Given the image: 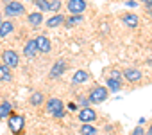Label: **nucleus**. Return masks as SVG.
Segmentation results:
<instances>
[{
    "label": "nucleus",
    "mask_w": 152,
    "mask_h": 135,
    "mask_svg": "<svg viewBox=\"0 0 152 135\" xmlns=\"http://www.w3.org/2000/svg\"><path fill=\"white\" fill-rule=\"evenodd\" d=\"M7 126H9V130H11L15 135H22V133H23V128H25V119H23V115L13 112V113L7 117Z\"/></svg>",
    "instance_id": "1"
},
{
    "label": "nucleus",
    "mask_w": 152,
    "mask_h": 135,
    "mask_svg": "<svg viewBox=\"0 0 152 135\" xmlns=\"http://www.w3.org/2000/svg\"><path fill=\"white\" fill-rule=\"evenodd\" d=\"M47 112H48L50 115L57 117V119L64 117V108H63V101H61V99H57V97H50V99L47 101Z\"/></svg>",
    "instance_id": "2"
},
{
    "label": "nucleus",
    "mask_w": 152,
    "mask_h": 135,
    "mask_svg": "<svg viewBox=\"0 0 152 135\" xmlns=\"http://www.w3.org/2000/svg\"><path fill=\"white\" fill-rule=\"evenodd\" d=\"M107 88L106 87H95L91 92H90V96H88V99H90V103H93V105H100V103H104L106 99H107Z\"/></svg>",
    "instance_id": "3"
},
{
    "label": "nucleus",
    "mask_w": 152,
    "mask_h": 135,
    "mask_svg": "<svg viewBox=\"0 0 152 135\" xmlns=\"http://www.w3.org/2000/svg\"><path fill=\"white\" fill-rule=\"evenodd\" d=\"M4 15H7V16H22V15H25V7H23V4L16 2V0H13V2L6 4Z\"/></svg>",
    "instance_id": "4"
},
{
    "label": "nucleus",
    "mask_w": 152,
    "mask_h": 135,
    "mask_svg": "<svg viewBox=\"0 0 152 135\" xmlns=\"http://www.w3.org/2000/svg\"><path fill=\"white\" fill-rule=\"evenodd\" d=\"M2 61L9 67V69H15V67H18L20 63V58H18V52L13 50V49H7L2 52Z\"/></svg>",
    "instance_id": "5"
},
{
    "label": "nucleus",
    "mask_w": 152,
    "mask_h": 135,
    "mask_svg": "<svg viewBox=\"0 0 152 135\" xmlns=\"http://www.w3.org/2000/svg\"><path fill=\"white\" fill-rule=\"evenodd\" d=\"M86 6H88L86 0H68V4H66L68 11L72 15H83L84 9H86Z\"/></svg>",
    "instance_id": "6"
},
{
    "label": "nucleus",
    "mask_w": 152,
    "mask_h": 135,
    "mask_svg": "<svg viewBox=\"0 0 152 135\" xmlns=\"http://www.w3.org/2000/svg\"><path fill=\"white\" fill-rule=\"evenodd\" d=\"M66 72V61L64 59H57L54 65H52V69H50V78L54 79V78H59V76H63Z\"/></svg>",
    "instance_id": "7"
},
{
    "label": "nucleus",
    "mask_w": 152,
    "mask_h": 135,
    "mask_svg": "<svg viewBox=\"0 0 152 135\" xmlns=\"http://www.w3.org/2000/svg\"><path fill=\"white\" fill-rule=\"evenodd\" d=\"M77 117H79L81 122H93V121L97 119V112H95L93 108L86 106V108H81V112H79Z\"/></svg>",
    "instance_id": "8"
},
{
    "label": "nucleus",
    "mask_w": 152,
    "mask_h": 135,
    "mask_svg": "<svg viewBox=\"0 0 152 135\" xmlns=\"http://www.w3.org/2000/svg\"><path fill=\"white\" fill-rule=\"evenodd\" d=\"M38 52H39V49H38V42H36V38L25 42V45H23V56H25V58H34Z\"/></svg>",
    "instance_id": "9"
},
{
    "label": "nucleus",
    "mask_w": 152,
    "mask_h": 135,
    "mask_svg": "<svg viewBox=\"0 0 152 135\" xmlns=\"http://www.w3.org/2000/svg\"><path fill=\"white\" fill-rule=\"evenodd\" d=\"M122 22H124L129 29H136V27H138V24H140L138 15H132V13H125V15L122 16Z\"/></svg>",
    "instance_id": "10"
},
{
    "label": "nucleus",
    "mask_w": 152,
    "mask_h": 135,
    "mask_svg": "<svg viewBox=\"0 0 152 135\" xmlns=\"http://www.w3.org/2000/svg\"><path fill=\"white\" fill-rule=\"evenodd\" d=\"M124 78L127 81H131V83H138L141 79V72L138 69H125L124 70Z\"/></svg>",
    "instance_id": "11"
},
{
    "label": "nucleus",
    "mask_w": 152,
    "mask_h": 135,
    "mask_svg": "<svg viewBox=\"0 0 152 135\" xmlns=\"http://www.w3.org/2000/svg\"><path fill=\"white\" fill-rule=\"evenodd\" d=\"M36 42H38V49H39V52H43V54L50 52L52 45H50V40H48L47 36H38V38H36Z\"/></svg>",
    "instance_id": "12"
},
{
    "label": "nucleus",
    "mask_w": 152,
    "mask_h": 135,
    "mask_svg": "<svg viewBox=\"0 0 152 135\" xmlns=\"http://www.w3.org/2000/svg\"><path fill=\"white\" fill-rule=\"evenodd\" d=\"M88 79H90V74H88L86 70H83V69H81V70H77V72L73 74L72 83H73V85H79V83H86Z\"/></svg>",
    "instance_id": "13"
},
{
    "label": "nucleus",
    "mask_w": 152,
    "mask_h": 135,
    "mask_svg": "<svg viewBox=\"0 0 152 135\" xmlns=\"http://www.w3.org/2000/svg\"><path fill=\"white\" fill-rule=\"evenodd\" d=\"M63 24H64V16H63V15H57V13H56L52 18L47 20V27H48V29H56V27H59V25H63Z\"/></svg>",
    "instance_id": "14"
},
{
    "label": "nucleus",
    "mask_w": 152,
    "mask_h": 135,
    "mask_svg": "<svg viewBox=\"0 0 152 135\" xmlns=\"http://www.w3.org/2000/svg\"><path fill=\"white\" fill-rule=\"evenodd\" d=\"M29 24L32 25V27H39L41 24H43V15H41V11H36V13H29Z\"/></svg>",
    "instance_id": "15"
},
{
    "label": "nucleus",
    "mask_w": 152,
    "mask_h": 135,
    "mask_svg": "<svg viewBox=\"0 0 152 135\" xmlns=\"http://www.w3.org/2000/svg\"><path fill=\"white\" fill-rule=\"evenodd\" d=\"M13 113V106L9 101H2L0 103V119H7Z\"/></svg>",
    "instance_id": "16"
},
{
    "label": "nucleus",
    "mask_w": 152,
    "mask_h": 135,
    "mask_svg": "<svg viewBox=\"0 0 152 135\" xmlns=\"http://www.w3.org/2000/svg\"><path fill=\"white\" fill-rule=\"evenodd\" d=\"M11 79H13L11 69H9L6 63H2V65H0V81H11Z\"/></svg>",
    "instance_id": "17"
},
{
    "label": "nucleus",
    "mask_w": 152,
    "mask_h": 135,
    "mask_svg": "<svg viewBox=\"0 0 152 135\" xmlns=\"http://www.w3.org/2000/svg\"><path fill=\"white\" fill-rule=\"evenodd\" d=\"M81 22H83V15H72L70 18L64 20V27H66V29H72L73 25H77V24H81Z\"/></svg>",
    "instance_id": "18"
},
{
    "label": "nucleus",
    "mask_w": 152,
    "mask_h": 135,
    "mask_svg": "<svg viewBox=\"0 0 152 135\" xmlns=\"http://www.w3.org/2000/svg\"><path fill=\"white\" fill-rule=\"evenodd\" d=\"M29 103H31L32 106H41V105L45 103V96H43L41 92H34V94L29 97Z\"/></svg>",
    "instance_id": "19"
},
{
    "label": "nucleus",
    "mask_w": 152,
    "mask_h": 135,
    "mask_svg": "<svg viewBox=\"0 0 152 135\" xmlns=\"http://www.w3.org/2000/svg\"><path fill=\"white\" fill-rule=\"evenodd\" d=\"M13 31H15V25H13V22H2V25H0V36H2V38L9 36Z\"/></svg>",
    "instance_id": "20"
},
{
    "label": "nucleus",
    "mask_w": 152,
    "mask_h": 135,
    "mask_svg": "<svg viewBox=\"0 0 152 135\" xmlns=\"http://www.w3.org/2000/svg\"><path fill=\"white\" fill-rule=\"evenodd\" d=\"M81 135H97V128L91 124V122H83V126H81Z\"/></svg>",
    "instance_id": "21"
},
{
    "label": "nucleus",
    "mask_w": 152,
    "mask_h": 135,
    "mask_svg": "<svg viewBox=\"0 0 152 135\" xmlns=\"http://www.w3.org/2000/svg\"><path fill=\"white\" fill-rule=\"evenodd\" d=\"M107 88L111 92H118L122 88V81L120 79H115V78H107Z\"/></svg>",
    "instance_id": "22"
},
{
    "label": "nucleus",
    "mask_w": 152,
    "mask_h": 135,
    "mask_svg": "<svg viewBox=\"0 0 152 135\" xmlns=\"http://www.w3.org/2000/svg\"><path fill=\"white\" fill-rule=\"evenodd\" d=\"M34 4H36V7H38L41 13L50 11V2H48V0H34Z\"/></svg>",
    "instance_id": "23"
},
{
    "label": "nucleus",
    "mask_w": 152,
    "mask_h": 135,
    "mask_svg": "<svg viewBox=\"0 0 152 135\" xmlns=\"http://www.w3.org/2000/svg\"><path fill=\"white\" fill-rule=\"evenodd\" d=\"M59 9H61V0H52V2H50V11L57 13Z\"/></svg>",
    "instance_id": "24"
},
{
    "label": "nucleus",
    "mask_w": 152,
    "mask_h": 135,
    "mask_svg": "<svg viewBox=\"0 0 152 135\" xmlns=\"http://www.w3.org/2000/svg\"><path fill=\"white\" fill-rule=\"evenodd\" d=\"M132 135H145V130H143V128H141V126L138 124V126H136V128L132 130Z\"/></svg>",
    "instance_id": "25"
},
{
    "label": "nucleus",
    "mask_w": 152,
    "mask_h": 135,
    "mask_svg": "<svg viewBox=\"0 0 152 135\" xmlns=\"http://www.w3.org/2000/svg\"><path fill=\"white\" fill-rule=\"evenodd\" d=\"M88 103H90V99H86V97H81V99H79V105H81L83 108H86V106H88Z\"/></svg>",
    "instance_id": "26"
},
{
    "label": "nucleus",
    "mask_w": 152,
    "mask_h": 135,
    "mask_svg": "<svg viewBox=\"0 0 152 135\" xmlns=\"http://www.w3.org/2000/svg\"><path fill=\"white\" fill-rule=\"evenodd\" d=\"M129 7H134V6H138V2H134V0H127V2H125Z\"/></svg>",
    "instance_id": "27"
},
{
    "label": "nucleus",
    "mask_w": 152,
    "mask_h": 135,
    "mask_svg": "<svg viewBox=\"0 0 152 135\" xmlns=\"http://www.w3.org/2000/svg\"><path fill=\"white\" fill-rule=\"evenodd\" d=\"M141 2H143L147 7H152V0H141Z\"/></svg>",
    "instance_id": "28"
},
{
    "label": "nucleus",
    "mask_w": 152,
    "mask_h": 135,
    "mask_svg": "<svg viewBox=\"0 0 152 135\" xmlns=\"http://www.w3.org/2000/svg\"><path fill=\"white\" fill-rule=\"evenodd\" d=\"M147 135H152V122H150V126H148V130H147Z\"/></svg>",
    "instance_id": "29"
},
{
    "label": "nucleus",
    "mask_w": 152,
    "mask_h": 135,
    "mask_svg": "<svg viewBox=\"0 0 152 135\" xmlns=\"http://www.w3.org/2000/svg\"><path fill=\"white\" fill-rule=\"evenodd\" d=\"M4 2H6V4H9V2H13V0H4Z\"/></svg>",
    "instance_id": "30"
},
{
    "label": "nucleus",
    "mask_w": 152,
    "mask_h": 135,
    "mask_svg": "<svg viewBox=\"0 0 152 135\" xmlns=\"http://www.w3.org/2000/svg\"><path fill=\"white\" fill-rule=\"evenodd\" d=\"M148 15H150V16H152V11H150V13H148Z\"/></svg>",
    "instance_id": "31"
},
{
    "label": "nucleus",
    "mask_w": 152,
    "mask_h": 135,
    "mask_svg": "<svg viewBox=\"0 0 152 135\" xmlns=\"http://www.w3.org/2000/svg\"><path fill=\"white\" fill-rule=\"evenodd\" d=\"M0 25H2V20H0Z\"/></svg>",
    "instance_id": "32"
},
{
    "label": "nucleus",
    "mask_w": 152,
    "mask_h": 135,
    "mask_svg": "<svg viewBox=\"0 0 152 135\" xmlns=\"http://www.w3.org/2000/svg\"><path fill=\"white\" fill-rule=\"evenodd\" d=\"M32 2H34V0H32Z\"/></svg>",
    "instance_id": "33"
}]
</instances>
